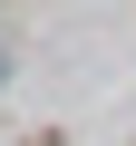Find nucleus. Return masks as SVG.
Segmentation results:
<instances>
[{
    "label": "nucleus",
    "instance_id": "obj_1",
    "mask_svg": "<svg viewBox=\"0 0 136 146\" xmlns=\"http://www.w3.org/2000/svg\"><path fill=\"white\" fill-rule=\"evenodd\" d=\"M0 78H10V58H0Z\"/></svg>",
    "mask_w": 136,
    "mask_h": 146
}]
</instances>
